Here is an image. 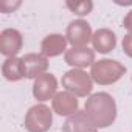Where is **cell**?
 Here are the masks:
<instances>
[{
    "label": "cell",
    "instance_id": "obj_1",
    "mask_svg": "<svg viewBox=\"0 0 132 132\" xmlns=\"http://www.w3.org/2000/svg\"><path fill=\"white\" fill-rule=\"evenodd\" d=\"M86 115L96 127L110 126L117 118L115 100L106 92L90 95L86 101Z\"/></svg>",
    "mask_w": 132,
    "mask_h": 132
},
{
    "label": "cell",
    "instance_id": "obj_2",
    "mask_svg": "<svg viewBox=\"0 0 132 132\" xmlns=\"http://www.w3.org/2000/svg\"><path fill=\"white\" fill-rule=\"evenodd\" d=\"M126 73V67L115 59H100L92 65L90 76L95 82L101 86H109L117 82Z\"/></svg>",
    "mask_w": 132,
    "mask_h": 132
},
{
    "label": "cell",
    "instance_id": "obj_3",
    "mask_svg": "<svg viewBox=\"0 0 132 132\" xmlns=\"http://www.w3.org/2000/svg\"><path fill=\"white\" fill-rule=\"evenodd\" d=\"M62 87H65L67 92L76 96H87L93 89V79L86 72L79 69H73V70H69L67 73H64Z\"/></svg>",
    "mask_w": 132,
    "mask_h": 132
},
{
    "label": "cell",
    "instance_id": "obj_4",
    "mask_svg": "<svg viewBox=\"0 0 132 132\" xmlns=\"http://www.w3.org/2000/svg\"><path fill=\"white\" fill-rule=\"evenodd\" d=\"M53 115L45 104L33 106L25 117V127L28 132H47L51 127Z\"/></svg>",
    "mask_w": 132,
    "mask_h": 132
},
{
    "label": "cell",
    "instance_id": "obj_5",
    "mask_svg": "<svg viewBox=\"0 0 132 132\" xmlns=\"http://www.w3.org/2000/svg\"><path fill=\"white\" fill-rule=\"evenodd\" d=\"M65 37H67V42L72 44L73 48H82L87 47V44L92 40L93 34H92V27L90 23H87L82 19L73 20L69 23L67 31H65Z\"/></svg>",
    "mask_w": 132,
    "mask_h": 132
},
{
    "label": "cell",
    "instance_id": "obj_6",
    "mask_svg": "<svg viewBox=\"0 0 132 132\" xmlns=\"http://www.w3.org/2000/svg\"><path fill=\"white\" fill-rule=\"evenodd\" d=\"M22 45L23 39L17 30L8 28L0 33V53L8 57H16V54L22 50Z\"/></svg>",
    "mask_w": 132,
    "mask_h": 132
},
{
    "label": "cell",
    "instance_id": "obj_7",
    "mask_svg": "<svg viewBox=\"0 0 132 132\" xmlns=\"http://www.w3.org/2000/svg\"><path fill=\"white\" fill-rule=\"evenodd\" d=\"M57 89V81L51 73H44L34 79L33 84V95L37 101H47L54 98Z\"/></svg>",
    "mask_w": 132,
    "mask_h": 132
},
{
    "label": "cell",
    "instance_id": "obj_8",
    "mask_svg": "<svg viewBox=\"0 0 132 132\" xmlns=\"http://www.w3.org/2000/svg\"><path fill=\"white\" fill-rule=\"evenodd\" d=\"M51 106H53V110L61 117H72L78 112V107H79L76 96L70 92L56 93L51 101Z\"/></svg>",
    "mask_w": 132,
    "mask_h": 132
},
{
    "label": "cell",
    "instance_id": "obj_9",
    "mask_svg": "<svg viewBox=\"0 0 132 132\" xmlns=\"http://www.w3.org/2000/svg\"><path fill=\"white\" fill-rule=\"evenodd\" d=\"M23 62V70H25V78H39L44 75L48 69V59L44 54L37 53H28L22 57Z\"/></svg>",
    "mask_w": 132,
    "mask_h": 132
},
{
    "label": "cell",
    "instance_id": "obj_10",
    "mask_svg": "<svg viewBox=\"0 0 132 132\" xmlns=\"http://www.w3.org/2000/svg\"><path fill=\"white\" fill-rule=\"evenodd\" d=\"M65 62L75 69H84L95 64V51L89 47L70 48L65 51Z\"/></svg>",
    "mask_w": 132,
    "mask_h": 132
},
{
    "label": "cell",
    "instance_id": "obj_11",
    "mask_svg": "<svg viewBox=\"0 0 132 132\" xmlns=\"http://www.w3.org/2000/svg\"><path fill=\"white\" fill-rule=\"evenodd\" d=\"M96 126L89 120L86 112H76L75 115L69 117L62 126V132H96Z\"/></svg>",
    "mask_w": 132,
    "mask_h": 132
},
{
    "label": "cell",
    "instance_id": "obj_12",
    "mask_svg": "<svg viewBox=\"0 0 132 132\" xmlns=\"http://www.w3.org/2000/svg\"><path fill=\"white\" fill-rule=\"evenodd\" d=\"M65 47H67V37L62 34H48L40 44V50L45 57L59 56L62 51H65Z\"/></svg>",
    "mask_w": 132,
    "mask_h": 132
},
{
    "label": "cell",
    "instance_id": "obj_13",
    "mask_svg": "<svg viewBox=\"0 0 132 132\" xmlns=\"http://www.w3.org/2000/svg\"><path fill=\"white\" fill-rule=\"evenodd\" d=\"M92 44H93V50H96L100 53H109L117 45V36L113 31H110L107 28H101L93 33Z\"/></svg>",
    "mask_w": 132,
    "mask_h": 132
},
{
    "label": "cell",
    "instance_id": "obj_14",
    "mask_svg": "<svg viewBox=\"0 0 132 132\" xmlns=\"http://www.w3.org/2000/svg\"><path fill=\"white\" fill-rule=\"evenodd\" d=\"M2 73L8 81H19L25 78L23 62L19 57H8L2 65Z\"/></svg>",
    "mask_w": 132,
    "mask_h": 132
},
{
    "label": "cell",
    "instance_id": "obj_15",
    "mask_svg": "<svg viewBox=\"0 0 132 132\" xmlns=\"http://www.w3.org/2000/svg\"><path fill=\"white\" fill-rule=\"evenodd\" d=\"M67 6L73 14L76 16H87L93 10V3L90 0H78V2H65Z\"/></svg>",
    "mask_w": 132,
    "mask_h": 132
},
{
    "label": "cell",
    "instance_id": "obj_16",
    "mask_svg": "<svg viewBox=\"0 0 132 132\" xmlns=\"http://www.w3.org/2000/svg\"><path fill=\"white\" fill-rule=\"evenodd\" d=\"M123 50L129 57H132V33H129L123 37Z\"/></svg>",
    "mask_w": 132,
    "mask_h": 132
},
{
    "label": "cell",
    "instance_id": "obj_17",
    "mask_svg": "<svg viewBox=\"0 0 132 132\" xmlns=\"http://www.w3.org/2000/svg\"><path fill=\"white\" fill-rule=\"evenodd\" d=\"M123 27L132 33V10H130V11L127 13V16L124 17V20H123Z\"/></svg>",
    "mask_w": 132,
    "mask_h": 132
}]
</instances>
